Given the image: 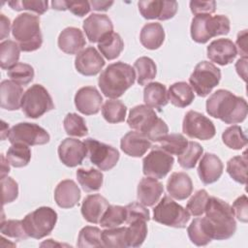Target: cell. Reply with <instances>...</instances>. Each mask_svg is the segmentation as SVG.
Listing matches in <instances>:
<instances>
[{
    "instance_id": "1",
    "label": "cell",
    "mask_w": 248,
    "mask_h": 248,
    "mask_svg": "<svg viewBox=\"0 0 248 248\" xmlns=\"http://www.w3.org/2000/svg\"><path fill=\"white\" fill-rule=\"evenodd\" d=\"M206 112L226 124H237L245 120L248 108L244 98L229 90L218 89L206 100Z\"/></svg>"
},
{
    "instance_id": "2",
    "label": "cell",
    "mask_w": 248,
    "mask_h": 248,
    "mask_svg": "<svg viewBox=\"0 0 248 248\" xmlns=\"http://www.w3.org/2000/svg\"><path fill=\"white\" fill-rule=\"evenodd\" d=\"M136 80L135 69L122 61L109 64L100 75L98 85L102 93L110 99L121 97Z\"/></svg>"
},
{
    "instance_id": "3",
    "label": "cell",
    "mask_w": 248,
    "mask_h": 248,
    "mask_svg": "<svg viewBox=\"0 0 248 248\" xmlns=\"http://www.w3.org/2000/svg\"><path fill=\"white\" fill-rule=\"evenodd\" d=\"M204 212L213 231V239L226 240L234 234L236 222L232 207L227 202L209 197Z\"/></svg>"
},
{
    "instance_id": "4",
    "label": "cell",
    "mask_w": 248,
    "mask_h": 248,
    "mask_svg": "<svg viewBox=\"0 0 248 248\" xmlns=\"http://www.w3.org/2000/svg\"><path fill=\"white\" fill-rule=\"evenodd\" d=\"M127 123L131 129L141 133L153 142H157L169 132L166 122L146 105H139L131 108Z\"/></svg>"
},
{
    "instance_id": "5",
    "label": "cell",
    "mask_w": 248,
    "mask_h": 248,
    "mask_svg": "<svg viewBox=\"0 0 248 248\" xmlns=\"http://www.w3.org/2000/svg\"><path fill=\"white\" fill-rule=\"evenodd\" d=\"M12 34L24 52L35 51L42 46L43 36L37 16L29 13L18 15L13 21Z\"/></svg>"
},
{
    "instance_id": "6",
    "label": "cell",
    "mask_w": 248,
    "mask_h": 248,
    "mask_svg": "<svg viewBox=\"0 0 248 248\" xmlns=\"http://www.w3.org/2000/svg\"><path fill=\"white\" fill-rule=\"evenodd\" d=\"M230 19L224 15L195 16L191 23V37L199 44H205L211 38L230 32Z\"/></svg>"
},
{
    "instance_id": "7",
    "label": "cell",
    "mask_w": 248,
    "mask_h": 248,
    "mask_svg": "<svg viewBox=\"0 0 248 248\" xmlns=\"http://www.w3.org/2000/svg\"><path fill=\"white\" fill-rule=\"evenodd\" d=\"M29 237L41 239L53 231L57 222V213L48 206H41L25 215L22 220Z\"/></svg>"
},
{
    "instance_id": "8",
    "label": "cell",
    "mask_w": 248,
    "mask_h": 248,
    "mask_svg": "<svg viewBox=\"0 0 248 248\" xmlns=\"http://www.w3.org/2000/svg\"><path fill=\"white\" fill-rule=\"evenodd\" d=\"M153 220L168 227L182 229L189 222L190 213L170 197L164 196L153 209Z\"/></svg>"
},
{
    "instance_id": "9",
    "label": "cell",
    "mask_w": 248,
    "mask_h": 248,
    "mask_svg": "<svg viewBox=\"0 0 248 248\" xmlns=\"http://www.w3.org/2000/svg\"><path fill=\"white\" fill-rule=\"evenodd\" d=\"M53 108L54 104L51 96L41 84H33L22 96L21 109L29 118H39Z\"/></svg>"
},
{
    "instance_id": "10",
    "label": "cell",
    "mask_w": 248,
    "mask_h": 248,
    "mask_svg": "<svg viewBox=\"0 0 248 248\" xmlns=\"http://www.w3.org/2000/svg\"><path fill=\"white\" fill-rule=\"evenodd\" d=\"M221 71L213 63L208 61L199 62L189 78L191 87L200 97H205L219 84Z\"/></svg>"
},
{
    "instance_id": "11",
    "label": "cell",
    "mask_w": 248,
    "mask_h": 248,
    "mask_svg": "<svg viewBox=\"0 0 248 248\" xmlns=\"http://www.w3.org/2000/svg\"><path fill=\"white\" fill-rule=\"evenodd\" d=\"M7 139L13 143H23L28 146L43 145L49 141L50 136L43 127L29 122H20L14 125L8 133Z\"/></svg>"
},
{
    "instance_id": "12",
    "label": "cell",
    "mask_w": 248,
    "mask_h": 248,
    "mask_svg": "<svg viewBox=\"0 0 248 248\" xmlns=\"http://www.w3.org/2000/svg\"><path fill=\"white\" fill-rule=\"evenodd\" d=\"M84 143L90 162L99 170H109L116 166L119 160V152L116 148L91 138L86 139Z\"/></svg>"
},
{
    "instance_id": "13",
    "label": "cell",
    "mask_w": 248,
    "mask_h": 248,
    "mask_svg": "<svg viewBox=\"0 0 248 248\" xmlns=\"http://www.w3.org/2000/svg\"><path fill=\"white\" fill-rule=\"evenodd\" d=\"M182 131L189 138L202 140H211L216 134L213 122L195 110H189L185 114L182 122Z\"/></svg>"
},
{
    "instance_id": "14",
    "label": "cell",
    "mask_w": 248,
    "mask_h": 248,
    "mask_svg": "<svg viewBox=\"0 0 248 248\" xmlns=\"http://www.w3.org/2000/svg\"><path fill=\"white\" fill-rule=\"evenodd\" d=\"M173 163L172 155L154 146L142 160V172L145 176L161 179L170 171Z\"/></svg>"
},
{
    "instance_id": "15",
    "label": "cell",
    "mask_w": 248,
    "mask_h": 248,
    "mask_svg": "<svg viewBox=\"0 0 248 248\" xmlns=\"http://www.w3.org/2000/svg\"><path fill=\"white\" fill-rule=\"evenodd\" d=\"M139 11L145 19L168 20L172 18L178 9L176 1L145 0L139 1Z\"/></svg>"
},
{
    "instance_id": "16",
    "label": "cell",
    "mask_w": 248,
    "mask_h": 248,
    "mask_svg": "<svg viewBox=\"0 0 248 248\" xmlns=\"http://www.w3.org/2000/svg\"><path fill=\"white\" fill-rule=\"evenodd\" d=\"M57 152L60 161L70 168L81 165L87 156V148L84 141L73 138L63 140L58 146Z\"/></svg>"
},
{
    "instance_id": "17",
    "label": "cell",
    "mask_w": 248,
    "mask_h": 248,
    "mask_svg": "<svg viewBox=\"0 0 248 248\" xmlns=\"http://www.w3.org/2000/svg\"><path fill=\"white\" fill-rule=\"evenodd\" d=\"M83 30L91 43H99L113 32V24L107 15L91 14L83 21Z\"/></svg>"
},
{
    "instance_id": "18",
    "label": "cell",
    "mask_w": 248,
    "mask_h": 248,
    "mask_svg": "<svg viewBox=\"0 0 248 248\" xmlns=\"http://www.w3.org/2000/svg\"><path fill=\"white\" fill-rule=\"evenodd\" d=\"M105 63L102 55L93 46H88L79 51L75 59L77 71L85 77L96 76L101 72Z\"/></svg>"
},
{
    "instance_id": "19",
    "label": "cell",
    "mask_w": 248,
    "mask_h": 248,
    "mask_svg": "<svg viewBox=\"0 0 248 248\" xmlns=\"http://www.w3.org/2000/svg\"><path fill=\"white\" fill-rule=\"evenodd\" d=\"M103 97L97 88L84 86L79 88L75 95V106L77 109L85 115L97 114L101 109Z\"/></svg>"
},
{
    "instance_id": "20",
    "label": "cell",
    "mask_w": 248,
    "mask_h": 248,
    "mask_svg": "<svg viewBox=\"0 0 248 248\" xmlns=\"http://www.w3.org/2000/svg\"><path fill=\"white\" fill-rule=\"evenodd\" d=\"M207 57L218 65L225 66L232 63L236 54L235 45L230 39H217L212 41L206 49Z\"/></svg>"
},
{
    "instance_id": "21",
    "label": "cell",
    "mask_w": 248,
    "mask_h": 248,
    "mask_svg": "<svg viewBox=\"0 0 248 248\" xmlns=\"http://www.w3.org/2000/svg\"><path fill=\"white\" fill-rule=\"evenodd\" d=\"M223 163L220 158L213 153H205L199 164L198 174L201 181L205 184L216 182L223 173Z\"/></svg>"
},
{
    "instance_id": "22",
    "label": "cell",
    "mask_w": 248,
    "mask_h": 248,
    "mask_svg": "<svg viewBox=\"0 0 248 248\" xmlns=\"http://www.w3.org/2000/svg\"><path fill=\"white\" fill-rule=\"evenodd\" d=\"M121 150L131 157H141L152 147L151 141L141 133L131 131L125 134L120 140Z\"/></svg>"
},
{
    "instance_id": "23",
    "label": "cell",
    "mask_w": 248,
    "mask_h": 248,
    "mask_svg": "<svg viewBox=\"0 0 248 248\" xmlns=\"http://www.w3.org/2000/svg\"><path fill=\"white\" fill-rule=\"evenodd\" d=\"M80 199V190L72 179L60 181L54 190V200L61 208H72L77 205Z\"/></svg>"
},
{
    "instance_id": "24",
    "label": "cell",
    "mask_w": 248,
    "mask_h": 248,
    "mask_svg": "<svg viewBox=\"0 0 248 248\" xmlns=\"http://www.w3.org/2000/svg\"><path fill=\"white\" fill-rule=\"evenodd\" d=\"M164 193L163 184L153 177H143L137 190V197L139 202L144 206H153L160 201L162 194Z\"/></svg>"
},
{
    "instance_id": "25",
    "label": "cell",
    "mask_w": 248,
    "mask_h": 248,
    "mask_svg": "<svg viewBox=\"0 0 248 248\" xmlns=\"http://www.w3.org/2000/svg\"><path fill=\"white\" fill-rule=\"evenodd\" d=\"M58 47L67 54H77L86 45L82 31L77 27H67L58 36Z\"/></svg>"
},
{
    "instance_id": "26",
    "label": "cell",
    "mask_w": 248,
    "mask_h": 248,
    "mask_svg": "<svg viewBox=\"0 0 248 248\" xmlns=\"http://www.w3.org/2000/svg\"><path fill=\"white\" fill-rule=\"evenodd\" d=\"M21 85L13 80L5 79L0 84V106L7 110H16L21 108V99L23 96Z\"/></svg>"
},
{
    "instance_id": "27",
    "label": "cell",
    "mask_w": 248,
    "mask_h": 248,
    "mask_svg": "<svg viewBox=\"0 0 248 248\" xmlns=\"http://www.w3.org/2000/svg\"><path fill=\"white\" fill-rule=\"evenodd\" d=\"M109 205L108 200L100 194L88 195L81 204V215L89 223L98 224Z\"/></svg>"
},
{
    "instance_id": "28",
    "label": "cell",
    "mask_w": 248,
    "mask_h": 248,
    "mask_svg": "<svg viewBox=\"0 0 248 248\" xmlns=\"http://www.w3.org/2000/svg\"><path fill=\"white\" fill-rule=\"evenodd\" d=\"M167 191L175 200H186L193 192V183L190 176L183 171L172 172L167 182Z\"/></svg>"
},
{
    "instance_id": "29",
    "label": "cell",
    "mask_w": 248,
    "mask_h": 248,
    "mask_svg": "<svg viewBox=\"0 0 248 248\" xmlns=\"http://www.w3.org/2000/svg\"><path fill=\"white\" fill-rule=\"evenodd\" d=\"M188 236L197 246H205L213 239V231L205 217L194 219L187 228Z\"/></svg>"
},
{
    "instance_id": "30",
    "label": "cell",
    "mask_w": 248,
    "mask_h": 248,
    "mask_svg": "<svg viewBox=\"0 0 248 248\" xmlns=\"http://www.w3.org/2000/svg\"><path fill=\"white\" fill-rule=\"evenodd\" d=\"M143 101L145 105L159 111L169 103L168 91L164 84L160 82H149L143 89Z\"/></svg>"
},
{
    "instance_id": "31",
    "label": "cell",
    "mask_w": 248,
    "mask_h": 248,
    "mask_svg": "<svg viewBox=\"0 0 248 248\" xmlns=\"http://www.w3.org/2000/svg\"><path fill=\"white\" fill-rule=\"evenodd\" d=\"M165 40V31L163 26L158 22H149L143 25L140 34L141 45L147 49L159 48Z\"/></svg>"
},
{
    "instance_id": "32",
    "label": "cell",
    "mask_w": 248,
    "mask_h": 248,
    "mask_svg": "<svg viewBox=\"0 0 248 248\" xmlns=\"http://www.w3.org/2000/svg\"><path fill=\"white\" fill-rule=\"evenodd\" d=\"M169 101L177 108H186L192 104L195 94L192 87L185 81L174 82L168 90Z\"/></svg>"
},
{
    "instance_id": "33",
    "label": "cell",
    "mask_w": 248,
    "mask_h": 248,
    "mask_svg": "<svg viewBox=\"0 0 248 248\" xmlns=\"http://www.w3.org/2000/svg\"><path fill=\"white\" fill-rule=\"evenodd\" d=\"M77 179L83 191L90 193L101 189L104 181L103 173L96 169H78L77 170Z\"/></svg>"
},
{
    "instance_id": "34",
    "label": "cell",
    "mask_w": 248,
    "mask_h": 248,
    "mask_svg": "<svg viewBox=\"0 0 248 248\" xmlns=\"http://www.w3.org/2000/svg\"><path fill=\"white\" fill-rule=\"evenodd\" d=\"M124 48V43L118 33L112 32L98 43V49L108 60L117 58Z\"/></svg>"
},
{
    "instance_id": "35",
    "label": "cell",
    "mask_w": 248,
    "mask_h": 248,
    "mask_svg": "<svg viewBox=\"0 0 248 248\" xmlns=\"http://www.w3.org/2000/svg\"><path fill=\"white\" fill-rule=\"evenodd\" d=\"M135 72H137V82L140 85H145L151 81L157 74L155 62L146 56H141L134 63Z\"/></svg>"
},
{
    "instance_id": "36",
    "label": "cell",
    "mask_w": 248,
    "mask_h": 248,
    "mask_svg": "<svg viewBox=\"0 0 248 248\" xmlns=\"http://www.w3.org/2000/svg\"><path fill=\"white\" fill-rule=\"evenodd\" d=\"M188 144L187 139L181 134H168L157 141V147L170 155H180Z\"/></svg>"
},
{
    "instance_id": "37",
    "label": "cell",
    "mask_w": 248,
    "mask_h": 248,
    "mask_svg": "<svg viewBox=\"0 0 248 248\" xmlns=\"http://www.w3.org/2000/svg\"><path fill=\"white\" fill-rule=\"evenodd\" d=\"M20 47L12 40L3 41L0 44V65L3 70H9L16 65L19 59Z\"/></svg>"
},
{
    "instance_id": "38",
    "label": "cell",
    "mask_w": 248,
    "mask_h": 248,
    "mask_svg": "<svg viewBox=\"0 0 248 248\" xmlns=\"http://www.w3.org/2000/svg\"><path fill=\"white\" fill-rule=\"evenodd\" d=\"M227 172L237 183L246 184L247 180V155L246 151L242 155L231 158L227 163Z\"/></svg>"
},
{
    "instance_id": "39",
    "label": "cell",
    "mask_w": 248,
    "mask_h": 248,
    "mask_svg": "<svg viewBox=\"0 0 248 248\" xmlns=\"http://www.w3.org/2000/svg\"><path fill=\"white\" fill-rule=\"evenodd\" d=\"M6 158L11 166L15 168H23L31 160V150L28 145L23 143H13L7 150Z\"/></svg>"
},
{
    "instance_id": "40",
    "label": "cell",
    "mask_w": 248,
    "mask_h": 248,
    "mask_svg": "<svg viewBox=\"0 0 248 248\" xmlns=\"http://www.w3.org/2000/svg\"><path fill=\"white\" fill-rule=\"evenodd\" d=\"M127 107L120 100H108L102 107V115L108 123L123 122Z\"/></svg>"
},
{
    "instance_id": "41",
    "label": "cell",
    "mask_w": 248,
    "mask_h": 248,
    "mask_svg": "<svg viewBox=\"0 0 248 248\" xmlns=\"http://www.w3.org/2000/svg\"><path fill=\"white\" fill-rule=\"evenodd\" d=\"M147 236L146 221L137 220L129 224L126 231V240L128 247H140Z\"/></svg>"
},
{
    "instance_id": "42",
    "label": "cell",
    "mask_w": 248,
    "mask_h": 248,
    "mask_svg": "<svg viewBox=\"0 0 248 248\" xmlns=\"http://www.w3.org/2000/svg\"><path fill=\"white\" fill-rule=\"evenodd\" d=\"M203 153L202 146L197 141H188L184 151L178 155V164L181 168L190 170L194 169Z\"/></svg>"
},
{
    "instance_id": "43",
    "label": "cell",
    "mask_w": 248,
    "mask_h": 248,
    "mask_svg": "<svg viewBox=\"0 0 248 248\" xmlns=\"http://www.w3.org/2000/svg\"><path fill=\"white\" fill-rule=\"evenodd\" d=\"M126 227H115L108 228L102 232V242L104 247H113V248H126Z\"/></svg>"
},
{
    "instance_id": "44",
    "label": "cell",
    "mask_w": 248,
    "mask_h": 248,
    "mask_svg": "<svg viewBox=\"0 0 248 248\" xmlns=\"http://www.w3.org/2000/svg\"><path fill=\"white\" fill-rule=\"evenodd\" d=\"M222 140L225 145L234 150H240L247 144V137L238 125H232L225 129L222 134Z\"/></svg>"
},
{
    "instance_id": "45",
    "label": "cell",
    "mask_w": 248,
    "mask_h": 248,
    "mask_svg": "<svg viewBox=\"0 0 248 248\" xmlns=\"http://www.w3.org/2000/svg\"><path fill=\"white\" fill-rule=\"evenodd\" d=\"M102 231L93 226L83 227L78 236L77 245L80 248L104 247L102 242Z\"/></svg>"
},
{
    "instance_id": "46",
    "label": "cell",
    "mask_w": 248,
    "mask_h": 248,
    "mask_svg": "<svg viewBox=\"0 0 248 248\" xmlns=\"http://www.w3.org/2000/svg\"><path fill=\"white\" fill-rule=\"evenodd\" d=\"M126 221V209L121 205H108L104 212L100 225L103 228H115Z\"/></svg>"
},
{
    "instance_id": "47",
    "label": "cell",
    "mask_w": 248,
    "mask_h": 248,
    "mask_svg": "<svg viewBox=\"0 0 248 248\" xmlns=\"http://www.w3.org/2000/svg\"><path fill=\"white\" fill-rule=\"evenodd\" d=\"M64 129L67 135L73 137H85L88 134V129L85 120L82 116L70 112L64 118Z\"/></svg>"
},
{
    "instance_id": "48",
    "label": "cell",
    "mask_w": 248,
    "mask_h": 248,
    "mask_svg": "<svg viewBox=\"0 0 248 248\" xmlns=\"http://www.w3.org/2000/svg\"><path fill=\"white\" fill-rule=\"evenodd\" d=\"M7 75L13 81L24 86L33 80L35 73L31 65L26 63H16L8 70Z\"/></svg>"
},
{
    "instance_id": "49",
    "label": "cell",
    "mask_w": 248,
    "mask_h": 248,
    "mask_svg": "<svg viewBox=\"0 0 248 248\" xmlns=\"http://www.w3.org/2000/svg\"><path fill=\"white\" fill-rule=\"evenodd\" d=\"M51 7L53 10L66 11L69 10L77 16H84L90 10V2L88 1H52Z\"/></svg>"
},
{
    "instance_id": "50",
    "label": "cell",
    "mask_w": 248,
    "mask_h": 248,
    "mask_svg": "<svg viewBox=\"0 0 248 248\" xmlns=\"http://www.w3.org/2000/svg\"><path fill=\"white\" fill-rule=\"evenodd\" d=\"M208 199H209V196L206 190L204 189L198 190L188 201L186 204L187 211L190 213V215H193L195 217L202 216L204 213Z\"/></svg>"
},
{
    "instance_id": "51",
    "label": "cell",
    "mask_w": 248,
    "mask_h": 248,
    "mask_svg": "<svg viewBox=\"0 0 248 248\" xmlns=\"http://www.w3.org/2000/svg\"><path fill=\"white\" fill-rule=\"evenodd\" d=\"M0 232L3 235L19 240H25L29 237L25 232L22 220H2Z\"/></svg>"
},
{
    "instance_id": "52",
    "label": "cell",
    "mask_w": 248,
    "mask_h": 248,
    "mask_svg": "<svg viewBox=\"0 0 248 248\" xmlns=\"http://www.w3.org/2000/svg\"><path fill=\"white\" fill-rule=\"evenodd\" d=\"M8 5L15 11L27 10L38 15H43L47 11L48 2L46 0H22V1H9Z\"/></svg>"
},
{
    "instance_id": "53",
    "label": "cell",
    "mask_w": 248,
    "mask_h": 248,
    "mask_svg": "<svg viewBox=\"0 0 248 248\" xmlns=\"http://www.w3.org/2000/svg\"><path fill=\"white\" fill-rule=\"evenodd\" d=\"M126 209V223L130 224L137 220L149 221L150 214L149 210L140 202H132L125 206Z\"/></svg>"
},
{
    "instance_id": "54",
    "label": "cell",
    "mask_w": 248,
    "mask_h": 248,
    "mask_svg": "<svg viewBox=\"0 0 248 248\" xmlns=\"http://www.w3.org/2000/svg\"><path fill=\"white\" fill-rule=\"evenodd\" d=\"M2 202L3 205L14 202L18 196V185L15 179L10 176L1 178Z\"/></svg>"
},
{
    "instance_id": "55",
    "label": "cell",
    "mask_w": 248,
    "mask_h": 248,
    "mask_svg": "<svg viewBox=\"0 0 248 248\" xmlns=\"http://www.w3.org/2000/svg\"><path fill=\"white\" fill-rule=\"evenodd\" d=\"M234 217L240 222L247 223L248 221V199L246 195L238 197L231 206Z\"/></svg>"
},
{
    "instance_id": "56",
    "label": "cell",
    "mask_w": 248,
    "mask_h": 248,
    "mask_svg": "<svg viewBox=\"0 0 248 248\" xmlns=\"http://www.w3.org/2000/svg\"><path fill=\"white\" fill-rule=\"evenodd\" d=\"M191 12L195 16L199 15H211L216 10V2L213 0L210 1H190Z\"/></svg>"
},
{
    "instance_id": "57",
    "label": "cell",
    "mask_w": 248,
    "mask_h": 248,
    "mask_svg": "<svg viewBox=\"0 0 248 248\" xmlns=\"http://www.w3.org/2000/svg\"><path fill=\"white\" fill-rule=\"evenodd\" d=\"M238 53L242 58H247V30H242L237 34L236 37V46Z\"/></svg>"
},
{
    "instance_id": "58",
    "label": "cell",
    "mask_w": 248,
    "mask_h": 248,
    "mask_svg": "<svg viewBox=\"0 0 248 248\" xmlns=\"http://www.w3.org/2000/svg\"><path fill=\"white\" fill-rule=\"evenodd\" d=\"M10 28H11V22L10 19L3 14L0 15V39L4 40L7 38L10 34Z\"/></svg>"
},
{
    "instance_id": "59",
    "label": "cell",
    "mask_w": 248,
    "mask_h": 248,
    "mask_svg": "<svg viewBox=\"0 0 248 248\" xmlns=\"http://www.w3.org/2000/svg\"><path fill=\"white\" fill-rule=\"evenodd\" d=\"M235 70L238 76L245 81L247 74V58H239L235 63Z\"/></svg>"
},
{
    "instance_id": "60",
    "label": "cell",
    "mask_w": 248,
    "mask_h": 248,
    "mask_svg": "<svg viewBox=\"0 0 248 248\" xmlns=\"http://www.w3.org/2000/svg\"><path fill=\"white\" fill-rule=\"evenodd\" d=\"M113 2L112 1H91L90 6L91 9L95 11H107L109 9L110 6H112Z\"/></svg>"
},
{
    "instance_id": "61",
    "label": "cell",
    "mask_w": 248,
    "mask_h": 248,
    "mask_svg": "<svg viewBox=\"0 0 248 248\" xmlns=\"http://www.w3.org/2000/svg\"><path fill=\"white\" fill-rule=\"evenodd\" d=\"M1 178L5 177L8 175V173L10 172V163L8 161L7 158H5V156L3 154H1Z\"/></svg>"
}]
</instances>
